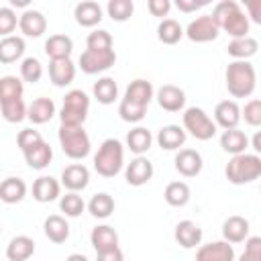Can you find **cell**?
<instances>
[{
	"label": "cell",
	"mask_w": 261,
	"mask_h": 261,
	"mask_svg": "<svg viewBox=\"0 0 261 261\" xmlns=\"http://www.w3.org/2000/svg\"><path fill=\"white\" fill-rule=\"evenodd\" d=\"M259 49L257 39L253 37H243V39H232L226 47V53L230 57H234V61H247L249 57H253Z\"/></svg>",
	"instance_id": "30"
},
{
	"label": "cell",
	"mask_w": 261,
	"mask_h": 261,
	"mask_svg": "<svg viewBox=\"0 0 261 261\" xmlns=\"http://www.w3.org/2000/svg\"><path fill=\"white\" fill-rule=\"evenodd\" d=\"M90 241H92V247L96 249V253H104V251H110V249L118 247V234L108 224L94 226L92 234H90Z\"/></svg>",
	"instance_id": "19"
},
{
	"label": "cell",
	"mask_w": 261,
	"mask_h": 261,
	"mask_svg": "<svg viewBox=\"0 0 261 261\" xmlns=\"http://www.w3.org/2000/svg\"><path fill=\"white\" fill-rule=\"evenodd\" d=\"M190 196H192V192H190V186L186 181H169L165 186V192H163L165 202L173 208L186 206L190 202Z\"/></svg>",
	"instance_id": "34"
},
{
	"label": "cell",
	"mask_w": 261,
	"mask_h": 261,
	"mask_svg": "<svg viewBox=\"0 0 261 261\" xmlns=\"http://www.w3.org/2000/svg\"><path fill=\"white\" fill-rule=\"evenodd\" d=\"M20 77L29 84H37L43 77V65L37 57H27L20 63Z\"/></svg>",
	"instance_id": "43"
},
{
	"label": "cell",
	"mask_w": 261,
	"mask_h": 261,
	"mask_svg": "<svg viewBox=\"0 0 261 261\" xmlns=\"http://www.w3.org/2000/svg\"><path fill=\"white\" fill-rule=\"evenodd\" d=\"M224 175L234 186L251 184L253 179H259L261 177V157L257 153H241V155H234L226 163Z\"/></svg>",
	"instance_id": "3"
},
{
	"label": "cell",
	"mask_w": 261,
	"mask_h": 261,
	"mask_svg": "<svg viewBox=\"0 0 261 261\" xmlns=\"http://www.w3.org/2000/svg\"><path fill=\"white\" fill-rule=\"evenodd\" d=\"M247 6V16L255 24H261V0H245Z\"/></svg>",
	"instance_id": "51"
},
{
	"label": "cell",
	"mask_w": 261,
	"mask_h": 261,
	"mask_svg": "<svg viewBox=\"0 0 261 261\" xmlns=\"http://www.w3.org/2000/svg\"><path fill=\"white\" fill-rule=\"evenodd\" d=\"M27 196V184L20 177H6L0 184V198L4 204H16Z\"/></svg>",
	"instance_id": "33"
},
{
	"label": "cell",
	"mask_w": 261,
	"mask_h": 261,
	"mask_svg": "<svg viewBox=\"0 0 261 261\" xmlns=\"http://www.w3.org/2000/svg\"><path fill=\"white\" fill-rule=\"evenodd\" d=\"M65 261H90V259H88L86 255H82V253H71Z\"/></svg>",
	"instance_id": "55"
},
{
	"label": "cell",
	"mask_w": 261,
	"mask_h": 261,
	"mask_svg": "<svg viewBox=\"0 0 261 261\" xmlns=\"http://www.w3.org/2000/svg\"><path fill=\"white\" fill-rule=\"evenodd\" d=\"M77 63H80V67H82L84 73L94 75V73H100V71L110 69L116 63V53H114V49H104V51L86 49L80 55V61Z\"/></svg>",
	"instance_id": "8"
},
{
	"label": "cell",
	"mask_w": 261,
	"mask_h": 261,
	"mask_svg": "<svg viewBox=\"0 0 261 261\" xmlns=\"http://www.w3.org/2000/svg\"><path fill=\"white\" fill-rule=\"evenodd\" d=\"M16 29V14L12 8L4 6L0 8V35L4 37H10V33Z\"/></svg>",
	"instance_id": "49"
},
{
	"label": "cell",
	"mask_w": 261,
	"mask_h": 261,
	"mask_svg": "<svg viewBox=\"0 0 261 261\" xmlns=\"http://www.w3.org/2000/svg\"><path fill=\"white\" fill-rule=\"evenodd\" d=\"M173 237H175V241H177L179 247L194 249V247H198L202 243V228L194 220H179L175 224Z\"/></svg>",
	"instance_id": "15"
},
{
	"label": "cell",
	"mask_w": 261,
	"mask_h": 261,
	"mask_svg": "<svg viewBox=\"0 0 261 261\" xmlns=\"http://www.w3.org/2000/svg\"><path fill=\"white\" fill-rule=\"evenodd\" d=\"M220 147H222V151H226V153H230L234 157V155L245 153V149L249 147V139H247V135L243 130L230 128V130H224L220 135Z\"/></svg>",
	"instance_id": "29"
},
{
	"label": "cell",
	"mask_w": 261,
	"mask_h": 261,
	"mask_svg": "<svg viewBox=\"0 0 261 261\" xmlns=\"http://www.w3.org/2000/svg\"><path fill=\"white\" fill-rule=\"evenodd\" d=\"M157 143L165 151H175L186 143V128L179 124H165L157 133Z\"/></svg>",
	"instance_id": "24"
},
{
	"label": "cell",
	"mask_w": 261,
	"mask_h": 261,
	"mask_svg": "<svg viewBox=\"0 0 261 261\" xmlns=\"http://www.w3.org/2000/svg\"><path fill=\"white\" fill-rule=\"evenodd\" d=\"M153 173H155L153 163H151L147 157L139 155V157H135V159H133V161L126 165L124 177H126V184H128V186L139 188V186H145L147 181H151Z\"/></svg>",
	"instance_id": "10"
},
{
	"label": "cell",
	"mask_w": 261,
	"mask_h": 261,
	"mask_svg": "<svg viewBox=\"0 0 261 261\" xmlns=\"http://www.w3.org/2000/svg\"><path fill=\"white\" fill-rule=\"evenodd\" d=\"M214 22L218 24V29H222L224 33H228L232 39H243L249 37V16L243 12V8L234 2V0H222L214 6L212 14Z\"/></svg>",
	"instance_id": "1"
},
{
	"label": "cell",
	"mask_w": 261,
	"mask_h": 261,
	"mask_svg": "<svg viewBox=\"0 0 261 261\" xmlns=\"http://www.w3.org/2000/svg\"><path fill=\"white\" fill-rule=\"evenodd\" d=\"M22 155H24V161H27L29 167H33V169H45L51 163V159H53V149H51L49 143L43 141V143L35 145L33 149H29Z\"/></svg>",
	"instance_id": "32"
},
{
	"label": "cell",
	"mask_w": 261,
	"mask_h": 261,
	"mask_svg": "<svg viewBox=\"0 0 261 261\" xmlns=\"http://www.w3.org/2000/svg\"><path fill=\"white\" fill-rule=\"evenodd\" d=\"M251 147L255 149L257 155H261V130H257V133L253 135V139H251Z\"/></svg>",
	"instance_id": "54"
},
{
	"label": "cell",
	"mask_w": 261,
	"mask_h": 261,
	"mask_svg": "<svg viewBox=\"0 0 261 261\" xmlns=\"http://www.w3.org/2000/svg\"><path fill=\"white\" fill-rule=\"evenodd\" d=\"M84 208H86V204L77 192H67L65 196L59 198V210L69 218H77L84 212Z\"/></svg>",
	"instance_id": "40"
},
{
	"label": "cell",
	"mask_w": 261,
	"mask_h": 261,
	"mask_svg": "<svg viewBox=\"0 0 261 261\" xmlns=\"http://www.w3.org/2000/svg\"><path fill=\"white\" fill-rule=\"evenodd\" d=\"M16 143H18L20 151L27 153V151L33 149L35 145L43 143V137H41V133L35 130V128H22V130L18 133V137H16Z\"/></svg>",
	"instance_id": "46"
},
{
	"label": "cell",
	"mask_w": 261,
	"mask_h": 261,
	"mask_svg": "<svg viewBox=\"0 0 261 261\" xmlns=\"http://www.w3.org/2000/svg\"><path fill=\"white\" fill-rule=\"evenodd\" d=\"M12 6H27V0H10Z\"/></svg>",
	"instance_id": "56"
},
{
	"label": "cell",
	"mask_w": 261,
	"mask_h": 261,
	"mask_svg": "<svg viewBox=\"0 0 261 261\" xmlns=\"http://www.w3.org/2000/svg\"><path fill=\"white\" fill-rule=\"evenodd\" d=\"M0 110H2L4 120H8V122H20V120H24L27 114H29V108L24 106L22 98H20V100L0 102Z\"/></svg>",
	"instance_id": "41"
},
{
	"label": "cell",
	"mask_w": 261,
	"mask_h": 261,
	"mask_svg": "<svg viewBox=\"0 0 261 261\" xmlns=\"http://www.w3.org/2000/svg\"><path fill=\"white\" fill-rule=\"evenodd\" d=\"M184 35H186V31L173 18H163L159 22V27H157V37H159V41L163 45H175Z\"/></svg>",
	"instance_id": "36"
},
{
	"label": "cell",
	"mask_w": 261,
	"mask_h": 261,
	"mask_svg": "<svg viewBox=\"0 0 261 261\" xmlns=\"http://www.w3.org/2000/svg\"><path fill=\"white\" fill-rule=\"evenodd\" d=\"M184 128L198 141H210L216 135V122L198 106H190L184 112Z\"/></svg>",
	"instance_id": "7"
},
{
	"label": "cell",
	"mask_w": 261,
	"mask_h": 261,
	"mask_svg": "<svg viewBox=\"0 0 261 261\" xmlns=\"http://www.w3.org/2000/svg\"><path fill=\"white\" fill-rule=\"evenodd\" d=\"M241 112L249 126H261V100H249Z\"/></svg>",
	"instance_id": "47"
},
{
	"label": "cell",
	"mask_w": 261,
	"mask_h": 261,
	"mask_svg": "<svg viewBox=\"0 0 261 261\" xmlns=\"http://www.w3.org/2000/svg\"><path fill=\"white\" fill-rule=\"evenodd\" d=\"M24 92V86L18 77L14 75H4L0 80V102H8V100H20Z\"/></svg>",
	"instance_id": "39"
},
{
	"label": "cell",
	"mask_w": 261,
	"mask_h": 261,
	"mask_svg": "<svg viewBox=\"0 0 261 261\" xmlns=\"http://www.w3.org/2000/svg\"><path fill=\"white\" fill-rule=\"evenodd\" d=\"M86 45L88 49L92 51H104V49H112V35L104 29H98V31H92L86 39Z\"/></svg>",
	"instance_id": "45"
},
{
	"label": "cell",
	"mask_w": 261,
	"mask_h": 261,
	"mask_svg": "<svg viewBox=\"0 0 261 261\" xmlns=\"http://www.w3.org/2000/svg\"><path fill=\"white\" fill-rule=\"evenodd\" d=\"M208 2H196V0H177L175 2V6H177V10H181V12H192V10H198V8H202V6H206Z\"/></svg>",
	"instance_id": "53"
},
{
	"label": "cell",
	"mask_w": 261,
	"mask_h": 261,
	"mask_svg": "<svg viewBox=\"0 0 261 261\" xmlns=\"http://www.w3.org/2000/svg\"><path fill=\"white\" fill-rule=\"evenodd\" d=\"M218 24L214 22V18L210 14H204V16H198L194 18L188 27H186V37L192 41V43H208V41H214L218 37Z\"/></svg>",
	"instance_id": "9"
},
{
	"label": "cell",
	"mask_w": 261,
	"mask_h": 261,
	"mask_svg": "<svg viewBox=\"0 0 261 261\" xmlns=\"http://www.w3.org/2000/svg\"><path fill=\"white\" fill-rule=\"evenodd\" d=\"M18 27L24 37H41L47 29V18L39 10H24L18 18Z\"/></svg>",
	"instance_id": "22"
},
{
	"label": "cell",
	"mask_w": 261,
	"mask_h": 261,
	"mask_svg": "<svg viewBox=\"0 0 261 261\" xmlns=\"http://www.w3.org/2000/svg\"><path fill=\"white\" fill-rule=\"evenodd\" d=\"M22 53H24V39L22 37H16V35L2 37V41H0V61L4 65L20 59Z\"/></svg>",
	"instance_id": "31"
},
{
	"label": "cell",
	"mask_w": 261,
	"mask_h": 261,
	"mask_svg": "<svg viewBox=\"0 0 261 261\" xmlns=\"http://www.w3.org/2000/svg\"><path fill=\"white\" fill-rule=\"evenodd\" d=\"M124 165V147L118 139H106L94 155V169L102 177H114Z\"/></svg>",
	"instance_id": "4"
},
{
	"label": "cell",
	"mask_w": 261,
	"mask_h": 261,
	"mask_svg": "<svg viewBox=\"0 0 261 261\" xmlns=\"http://www.w3.org/2000/svg\"><path fill=\"white\" fill-rule=\"evenodd\" d=\"M94 98L100 102V104H112L116 98H118V86L112 77H100L96 84H94Z\"/></svg>",
	"instance_id": "38"
},
{
	"label": "cell",
	"mask_w": 261,
	"mask_h": 261,
	"mask_svg": "<svg viewBox=\"0 0 261 261\" xmlns=\"http://www.w3.org/2000/svg\"><path fill=\"white\" fill-rule=\"evenodd\" d=\"M43 230H45V237L51 241V243H65L69 239V224L63 216L59 214H51L45 218L43 222Z\"/></svg>",
	"instance_id": "27"
},
{
	"label": "cell",
	"mask_w": 261,
	"mask_h": 261,
	"mask_svg": "<svg viewBox=\"0 0 261 261\" xmlns=\"http://www.w3.org/2000/svg\"><path fill=\"white\" fill-rule=\"evenodd\" d=\"M196 261H234V249L228 241H214L198 249Z\"/></svg>",
	"instance_id": "13"
},
{
	"label": "cell",
	"mask_w": 261,
	"mask_h": 261,
	"mask_svg": "<svg viewBox=\"0 0 261 261\" xmlns=\"http://www.w3.org/2000/svg\"><path fill=\"white\" fill-rule=\"evenodd\" d=\"M96 261H124V255L116 247V249H110V251H104V253H96Z\"/></svg>",
	"instance_id": "52"
},
{
	"label": "cell",
	"mask_w": 261,
	"mask_h": 261,
	"mask_svg": "<svg viewBox=\"0 0 261 261\" xmlns=\"http://www.w3.org/2000/svg\"><path fill=\"white\" fill-rule=\"evenodd\" d=\"M71 51H73V41L67 35H51L45 41V53L51 61L69 59Z\"/></svg>",
	"instance_id": "23"
},
{
	"label": "cell",
	"mask_w": 261,
	"mask_h": 261,
	"mask_svg": "<svg viewBox=\"0 0 261 261\" xmlns=\"http://www.w3.org/2000/svg\"><path fill=\"white\" fill-rule=\"evenodd\" d=\"M147 8L153 16H167V12L171 10V2L169 0H149Z\"/></svg>",
	"instance_id": "50"
},
{
	"label": "cell",
	"mask_w": 261,
	"mask_h": 261,
	"mask_svg": "<svg viewBox=\"0 0 261 261\" xmlns=\"http://www.w3.org/2000/svg\"><path fill=\"white\" fill-rule=\"evenodd\" d=\"M33 253H35V243L27 234H18L6 245V257L10 261H27L33 257Z\"/></svg>",
	"instance_id": "28"
},
{
	"label": "cell",
	"mask_w": 261,
	"mask_h": 261,
	"mask_svg": "<svg viewBox=\"0 0 261 261\" xmlns=\"http://www.w3.org/2000/svg\"><path fill=\"white\" fill-rule=\"evenodd\" d=\"M226 90L234 98H249L255 90V67L249 61H232L226 67Z\"/></svg>",
	"instance_id": "2"
},
{
	"label": "cell",
	"mask_w": 261,
	"mask_h": 261,
	"mask_svg": "<svg viewBox=\"0 0 261 261\" xmlns=\"http://www.w3.org/2000/svg\"><path fill=\"white\" fill-rule=\"evenodd\" d=\"M73 16H75V22L80 27H88V29L96 27L102 20V6L98 2H92V0L80 2L73 8Z\"/></svg>",
	"instance_id": "21"
},
{
	"label": "cell",
	"mask_w": 261,
	"mask_h": 261,
	"mask_svg": "<svg viewBox=\"0 0 261 261\" xmlns=\"http://www.w3.org/2000/svg\"><path fill=\"white\" fill-rule=\"evenodd\" d=\"M145 112H147V108L145 106H139V104H135V102H128V100H120V104H118V114H120V118L124 120V122H139V120H143L145 118Z\"/></svg>",
	"instance_id": "44"
},
{
	"label": "cell",
	"mask_w": 261,
	"mask_h": 261,
	"mask_svg": "<svg viewBox=\"0 0 261 261\" xmlns=\"http://www.w3.org/2000/svg\"><path fill=\"white\" fill-rule=\"evenodd\" d=\"M241 261H261V237H249L245 241Z\"/></svg>",
	"instance_id": "48"
},
{
	"label": "cell",
	"mask_w": 261,
	"mask_h": 261,
	"mask_svg": "<svg viewBox=\"0 0 261 261\" xmlns=\"http://www.w3.org/2000/svg\"><path fill=\"white\" fill-rule=\"evenodd\" d=\"M106 10H108V16H110L112 20L124 22V20H128V18L133 16L135 4H133L130 0H110L108 6H106Z\"/></svg>",
	"instance_id": "42"
},
{
	"label": "cell",
	"mask_w": 261,
	"mask_h": 261,
	"mask_svg": "<svg viewBox=\"0 0 261 261\" xmlns=\"http://www.w3.org/2000/svg\"><path fill=\"white\" fill-rule=\"evenodd\" d=\"M59 145L69 159H84L90 155V137L84 126H59Z\"/></svg>",
	"instance_id": "6"
},
{
	"label": "cell",
	"mask_w": 261,
	"mask_h": 261,
	"mask_svg": "<svg viewBox=\"0 0 261 261\" xmlns=\"http://www.w3.org/2000/svg\"><path fill=\"white\" fill-rule=\"evenodd\" d=\"M53 116H55V102L51 98H45V96L35 98L33 104L29 106V114H27V118L33 124H45Z\"/></svg>",
	"instance_id": "26"
},
{
	"label": "cell",
	"mask_w": 261,
	"mask_h": 261,
	"mask_svg": "<svg viewBox=\"0 0 261 261\" xmlns=\"http://www.w3.org/2000/svg\"><path fill=\"white\" fill-rule=\"evenodd\" d=\"M157 104L167 112H179L186 106V92L173 84H165L155 94Z\"/></svg>",
	"instance_id": "12"
},
{
	"label": "cell",
	"mask_w": 261,
	"mask_h": 261,
	"mask_svg": "<svg viewBox=\"0 0 261 261\" xmlns=\"http://www.w3.org/2000/svg\"><path fill=\"white\" fill-rule=\"evenodd\" d=\"M90 98L84 90H69L63 98V106L59 112L61 126H82L88 118Z\"/></svg>",
	"instance_id": "5"
},
{
	"label": "cell",
	"mask_w": 261,
	"mask_h": 261,
	"mask_svg": "<svg viewBox=\"0 0 261 261\" xmlns=\"http://www.w3.org/2000/svg\"><path fill=\"white\" fill-rule=\"evenodd\" d=\"M155 96V90H153V84L147 82V80H133L128 86H126V92H124V100L128 102H135L139 106H149V102L153 100Z\"/></svg>",
	"instance_id": "20"
},
{
	"label": "cell",
	"mask_w": 261,
	"mask_h": 261,
	"mask_svg": "<svg viewBox=\"0 0 261 261\" xmlns=\"http://www.w3.org/2000/svg\"><path fill=\"white\" fill-rule=\"evenodd\" d=\"M222 237L224 241L232 243H243L249 239V220L245 216L232 214L222 222Z\"/></svg>",
	"instance_id": "17"
},
{
	"label": "cell",
	"mask_w": 261,
	"mask_h": 261,
	"mask_svg": "<svg viewBox=\"0 0 261 261\" xmlns=\"http://www.w3.org/2000/svg\"><path fill=\"white\" fill-rule=\"evenodd\" d=\"M59 192H61V184L55 177H51V175H41L33 184V198L37 202H41V204L57 200Z\"/></svg>",
	"instance_id": "18"
},
{
	"label": "cell",
	"mask_w": 261,
	"mask_h": 261,
	"mask_svg": "<svg viewBox=\"0 0 261 261\" xmlns=\"http://www.w3.org/2000/svg\"><path fill=\"white\" fill-rule=\"evenodd\" d=\"M49 77L53 82V86L63 88L69 86L75 77V65L71 59H59V61H51L49 63Z\"/></svg>",
	"instance_id": "25"
},
{
	"label": "cell",
	"mask_w": 261,
	"mask_h": 261,
	"mask_svg": "<svg viewBox=\"0 0 261 261\" xmlns=\"http://www.w3.org/2000/svg\"><path fill=\"white\" fill-rule=\"evenodd\" d=\"M151 143H153V135L145 126H137V128L128 130V135H126V147L137 155L147 153L151 149Z\"/></svg>",
	"instance_id": "35"
},
{
	"label": "cell",
	"mask_w": 261,
	"mask_h": 261,
	"mask_svg": "<svg viewBox=\"0 0 261 261\" xmlns=\"http://www.w3.org/2000/svg\"><path fill=\"white\" fill-rule=\"evenodd\" d=\"M88 210L94 218H108L114 212V198L106 192L94 194L92 200L88 202Z\"/></svg>",
	"instance_id": "37"
},
{
	"label": "cell",
	"mask_w": 261,
	"mask_h": 261,
	"mask_svg": "<svg viewBox=\"0 0 261 261\" xmlns=\"http://www.w3.org/2000/svg\"><path fill=\"white\" fill-rule=\"evenodd\" d=\"M90 181V171L82 163L67 165L61 171V186H65L69 192H82Z\"/></svg>",
	"instance_id": "16"
},
{
	"label": "cell",
	"mask_w": 261,
	"mask_h": 261,
	"mask_svg": "<svg viewBox=\"0 0 261 261\" xmlns=\"http://www.w3.org/2000/svg\"><path fill=\"white\" fill-rule=\"evenodd\" d=\"M241 118H243V112L234 100H222L214 108V122H216V126H220L224 130L237 128Z\"/></svg>",
	"instance_id": "11"
},
{
	"label": "cell",
	"mask_w": 261,
	"mask_h": 261,
	"mask_svg": "<svg viewBox=\"0 0 261 261\" xmlns=\"http://www.w3.org/2000/svg\"><path fill=\"white\" fill-rule=\"evenodd\" d=\"M173 163H175V169L184 177H196L202 171V165H204L202 155L196 149H179Z\"/></svg>",
	"instance_id": "14"
}]
</instances>
